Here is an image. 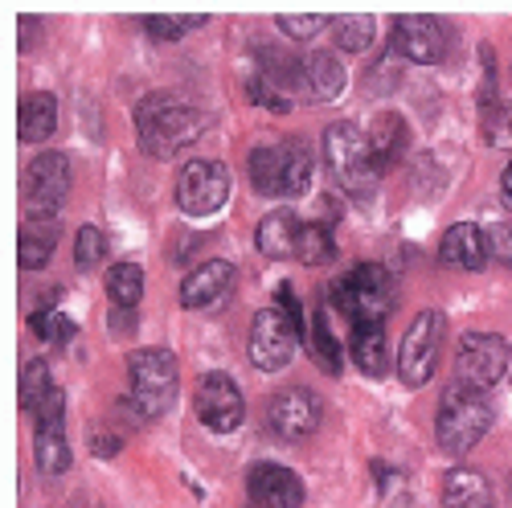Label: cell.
Listing matches in <instances>:
<instances>
[{
	"label": "cell",
	"mask_w": 512,
	"mask_h": 508,
	"mask_svg": "<svg viewBox=\"0 0 512 508\" xmlns=\"http://www.w3.org/2000/svg\"><path fill=\"white\" fill-rule=\"evenodd\" d=\"M136 132L148 156H177L205 132L201 107L181 91H152L136 107Z\"/></svg>",
	"instance_id": "cell-1"
},
{
	"label": "cell",
	"mask_w": 512,
	"mask_h": 508,
	"mask_svg": "<svg viewBox=\"0 0 512 508\" xmlns=\"http://www.w3.org/2000/svg\"><path fill=\"white\" fill-rule=\"evenodd\" d=\"M324 164L332 181L345 189L349 197H369L381 181V160L369 144V136L361 132L357 123H332L324 127Z\"/></svg>",
	"instance_id": "cell-2"
},
{
	"label": "cell",
	"mask_w": 512,
	"mask_h": 508,
	"mask_svg": "<svg viewBox=\"0 0 512 508\" xmlns=\"http://www.w3.org/2000/svg\"><path fill=\"white\" fill-rule=\"evenodd\" d=\"M492 427V402L484 390H472L463 381H451L439 398V414H435V431H439V443L443 451L451 455H463L472 451Z\"/></svg>",
	"instance_id": "cell-3"
},
{
	"label": "cell",
	"mask_w": 512,
	"mask_h": 508,
	"mask_svg": "<svg viewBox=\"0 0 512 508\" xmlns=\"http://www.w3.org/2000/svg\"><path fill=\"white\" fill-rule=\"evenodd\" d=\"M250 185L263 197H300L312 185V152L304 140H275L250 152Z\"/></svg>",
	"instance_id": "cell-4"
},
{
	"label": "cell",
	"mask_w": 512,
	"mask_h": 508,
	"mask_svg": "<svg viewBox=\"0 0 512 508\" xmlns=\"http://www.w3.org/2000/svg\"><path fill=\"white\" fill-rule=\"evenodd\" d=\"M328 295H332L336 312L353 320V328L357 324H381L386 312L394 308V275L377 263H361L349 275H340L328 287Z\"/></svg>",
	"instance_id": "cell-5"
},
{
	"label": "cell",
	"mask_w": 512,
	"mask_h": 508,
	"mask_svg": "<svg viewBox=\"0 0 512 508\" xmlns=\"http://www.w3.org/2000/svg\"><path fill=\"white\" fill-rule=\"evenodd\" d=\"M127 377H132V402L144 418H160L177 398V357L168 349H136L127 353Z\"/></svg>",
	"instance_id": "cell-6"
},
{
	"label": "cell",
	"mask_w": 512,
	"mask_h": 508,
	"mask_svg": "<svg viewBox=\"0 0 512 508\" xmlns=\"http://www.w3.org/2000/svg\"><path fill=\"white\" fill-rule=\"evenodd\" d=\"M70 181L74 168L70 156L62 152H41L21 177V197H25V214L37 222H54V214L62 209V201L70 197Z\"/></svg>",
	"instance_id": "cell-7"
},
{
	"label": "cell",
	"mask_w": 512,
	"mask_h": 508,
	"mask_svg": "<svg viewBox=\"0 0 512 508\" xmlns=\"http://www.w3.org/2000/svg\"><path fill=\"white\" fill-rule=\"evenodd\" d=\"M443 332H447V316L439 308H422L406 336H402V349H398V377H402V386L418 390L431 381L435 373V361H439V341H443Z\"/></svg>",
	"instance_id": "cell-8"
},
{
	"label": "cell",
	"mask_w": 512,
	"mask_h": 508,
	"mask_svg": "<svg viewBox=\"0 0 512 508\" xmlns=\"http://www.w3.org/2000/svg\"><path fill=\"white\" fill-rule=\"evenodd\" d=\"M230 197V168L222 160H189L177 177V209L185 218H213Z\"/></svg>",
	"instance_id": "cell-9"
},
{
	"label": "cell",
	"mask_w": 512,
	"mask_h": 508,
	"mask_svg": "<svg viewBox=\"0 0 512 508\" xmlns=\"http://www.w3.org/2000/svg\"><path fill=\"white\" fill-rule=\"evenodd\" d=\"M512 361V345L496 332H467L455 353V373L463 386L472 390H492L500 386V377L508 373Z\"/></svg>",
	"instance_id": "cell-10"
},
{
	"label": "cell",
	"mask_w": 512,
	"mask_h": 508,
	"mask_svg": "<svg viewBox=\"0 0 512 508\" xmlns=\"http://www.w3.org/2000/svg\"><path fill=\"white\" fill-rule=\"evenodd\" d=\"M320 418H324V402L316 390L308 386H287L271 398L267 406V427L275 431V439L283 443H300L308 435H316L320 427Z\"/></svg>",
	"instance_id": "cell-11"
},
{
	"label": "cell",
	"mask_w": 512,
	"mask_h": 508,
	"mask_svg": "<svg viewBox=\"0 0 512 508\" xmlns=\"http://www.w3.org/2000/svg\"><path fill=\"white\" fill-rule=\"evenodd\" d=\"M295 341H300L295 324L283 316L279 304H271V308H263L259 316H254V324H250V361L259 365L263 373H275V369H283L295 357Z\"/></svg>",
	"instance_id": "cell-12"
},
{
	"label": "cell",
	"mask_w": 512,
	"mask_h": 508,
	"mask_svg": "<svg viewBox=\"0 0 512 508\" xmlns=\"http://www.w3.org/2000/svg\"><path fill=\"white\" fill-rule=\"evenodd\" d=\"M390 41H394L398 58L431 66V62H443V54H447V25L439 17H426V13H406L394 21Z\"/></svg>",
	"instance_id": "cell-13"
},
{
	"label": "cell",
	"mask_w": 512,
	"mask_h": 508,
	"mask_svg": "<svg viewBox=\"0 0 512 508\" xmlns=\"http://www.w3.org/2000/svg\"><path fill=\"white\" fill-rule=\"evenodd\" d=\"M197 418L205 422L209 431L230 435L238 422L246 418V402L242 390L234 386L230 373H205L201 386H197Z\"/></svg>",
	"instance_id": "cell-14"
},
{
	"label": "cell",
	"mask_w": 512,
	"mask_h": 508,
	"mask_svg": "<svg viewBox=\"0 0 512 508\" xmlns=\"http://www.w3.org/2000/svg\"><path fill=\"white\" fill-rule=\"evenodd\" d=\"M234 283H238V267L226 263V259H209L201 267H193L181 283V304L193 308V312H218L230 304L234 295Z\"/></svg>",
	"instance_id": "cell-15"
},
{
	"label": "cell",
	"mask_w": 512,
	"mask_h": 508,
	"mask_svg": "<svg viewBox=\"0 0 512 508\" xmlns=\"http://www.w3.org/2000/svg\"><path fill=\"white\" fill-rule=\"evenodd\" d=\"M37 468L46 476H62L70 468V443H66V398L54 390V398L37 414V439H33Z\"/></svg>",
	"instance_id": "cell-16"
},
{
	"label": "cell",
	"mask_w": 512,
	"mask_h": 508,
	"mask_svg": "<svg viewBox=\"0 0 512 508\" xmlns=\"http://www.w3.org/2000/svg\"><path fill=\"white\" fill-rule=\"evenodd\" d=\"M246 492L254 504L263 508H295L304 504V480L279 468V463H254L250 476H246Z\"/></svg>",
	"instance_id": "cell-17"
},
{
	"label": "cell",
	"mask_w": 512,
	"mask_h": 508,
	"mask_svg": "<svg viewBox=\"0 0 512 508\" xmlns=\"http://www.w3.org/2000/svg\"><path fill=\"white\" fill-rule=\"evenodd\" d=\"M488 234L476 226V222H455L443 242H439V259L455 271H480L488 263Z\"/></svg>",
	"instance_id": "cell-18"
},
{
	"label": "cell",
	"mask_w": 512,
	"mask_h": 508,
	"mask_svg": "<svg viewBox=\"0 0 512 508\" xmlns=\"http://www.w3.org/2000/svg\"><path fill=\"white\" fill-rule=\"evenodd\" d=\"M58 127V99L50 91H33L21 99L17 111V136L21 144H46Z\"/></svg>",
	"instance_id": "cell-19"
},
{
	"label": "cell",
	"mask_w": 512,
	"mask_h": 508,
	"mask_svg": "<svg viewBox=\"0 0 512 508\" xmlns=\"http://www.w3.org/2000/svg\"><path fill=\"white\" fill-rule=\"evenodd\" d=\"M254 242H259V250L267 254V259H295L300 222H295L287 209H275V214H267V218L259 222V230H254Z\"/></svg>",
	"instance_id": "cell-20"
},
{
	"label": "cell",
	"mask_w": 512,
	"mask_h": 508,
	"mask_svg": "<svg viewBox=\"0 0 512 508\" xmlns=\"http://www.w3.org/2000/svg\"><path fill=\"white\" fill-rule=\"evenodd\" d=\"M443 508H496L492 484L472 468H459L443 484Z\"/></svg>",
	"instance_id": "cell-21"
},
{
	"label": "cell",
	"mask_w": 512,
	"mask_h": 508,
	"mask_svg": "<svg viewBox=\"0 0 512 508\" xmlns=\"http://www.w3.org/2000/svg\"><path fill=\"white\" fill-rule=\"evenodd\" d=\"M304 74H308V95L316 103H332V99L345 95V66H340L336 54H328V50L308 54Z\"/></svg>",
	"instance_id": "cell-22"
},
{
	"label": "cell",
	"mask_w": 512,
	"mask_h": 508,
	"mask_svg": "<svg viewBox=\"0 0 512 508\" xmlns=\"http://www.w3.org/2000/svg\"><path fill=\"white\" fill-rule=\"evenodd\" d=\"M349 349H353V361H357V369H361L365 377H381V373L390 369L386 328H381V324H357Z\"/></svg>",
	"instance_id": "cell-23"
},
{
	"label": "cell",
	"mask_w": 512,
	"mask_h": 508,
	"mask_svg": "<svg viewBox=\"0 0 512 508\" xmlns=\"http://www.w3.org/2000/svg\"><path fill=\"white\" fill-rule=\"evenodd\" d=\"M54 242H58V230L54 222H37L29 218L21 226V242H17V259H21V271H41L50 259H54Z\"/></svg>",
	"instance_id": "cell-24"
},
{
	"label": "cell",
	"mask_w": 512,
	"mask_h": 508,
	"mask_svg": "<svg viewBox=\"0 0 512 508\" xmlns=\"http://www.w3.org/2000/svg\"><path fill=\"white\" fill-rule=\"evenodd\" d=\"M369 144H373L381 168H390L394 160H402V152H406V144H410L406 119H402V115H381V119L369 127Z\"/></svg>",
	"instance_id": "cell-25"
},
{
	"label": "cell",
	"mask_w": 512,
	"mask_h": 508,
	"mask_svg": "<svg viewBox=\"0 0 512 508\" xmlns=\"http://www.w3.org/2000/svg\"><path fill=\"white\" fill-rule=\"evenodd\" d=\"M107 295L115 300V308L132 312L140 304V295H144V271L136 263H115L107 271Z\"/></svg>",
	"instance_id": "cell-26"
},
{
	"label": "cell",
	"mask_w": 512,
	"mask_h": 508,
	"mask_svg": "<svg viewBox=\"0 0 512 508\" xmlns=\"http://www.w3.org/2000/svg\"><path fill=\"white\" fill-rule=\"evenodd\" d=\"M295 259L308 263V267H324L336 259V242H332V230L320 226V222H304L300 226V242H295Z\"/></svg>",
	"instance_id": "cell-27"
},
{
	"label": "cell",
	"mask_w": 512,
	"mask_h": 508,
	"mask_svg": "<svg viewBox=\"0 0 512 508\" xmlns=\"http://www.w3.org/2000/svg\"><path fill=\"white\" fill-rule=\"evenodd\" d=\"M308 349H312V357H316V365L324 373H332V377L340 373V341L332 336V320H328L324 308L312 316V341H308Z\"/></svg>",
	"instance_id": "cell-28"
},
{
	"label": "cell",
	"mask_w": 512,
	"mask_h": 508,
	"mask_svg": "<svg viewBox=\"0 0 512 508\" xmlns=\"http://www.w3.org/2000/svg\"><path fill=\"white\" fill-rule=\"evenodd\" d=\"M332 37H336L340 50L361 54V50L373 46V17L369 13H345V17H336L332 21Z\"/></svg>",
	"instance_id": "cell-29"
},
{
	"label": "cell",
	"mask_w": 512,
	"mask_h": 508,
	"mask_svg": "<svg viewBox=\"0 0 512 508\" xmlns=\"http://www.w3.org/2000/svg\"><path fill=\"white\" fill-rule=\"evenodd\" d=\"M54 398V386H50V365L46 361H29L25 373H21V410L29 414H41V406H46Z\"/></svg>",
	"instance_id": "cell-30"
},
{
	"label": "cell",
	"mask_w": 512,
	"mask_h": 508,
	"mask_svg": "<svg viewBox=\"0 0 512 508\" xmlns=\"http://www.w3.org/2000/svg\"><path fill=\"white\" fill-rule=\"evenodd\" d=\"M29 328L41 336V341H50V345H66V341H74V336H78V324H74L70 316L54 312V308L33 312V316H29Z\"/></svg>",
	"instance_id": "cell-31"
},
{
	"label": "cell",
	"mask_w": 512,
	"mask_h": 508,
	"mask_svg": "<svg viewBox=\"0 0 512 508\" xmlns=\"http://www.w3.org/2000/svg\"><path fill=\"white\" fill-rule=\"evenodd\" d=\"M484 136L496 148H512V103H492L484 111Z\"/></svg>",
	"instance_id": "cell-32"
},
{
	"label": "cell",
	"mask_w": 512,
	"mask_h": 508,
	"mask_svg": "<svg viewBox=\"0 0 512 508\" xmlns=\"http://www.w3.org/2000/svg\"><path fill=\"white\" fill-rule=\"evenodd\" d=\"M103 254H107V238H103V230L82 226L78 238H74V263H78V267H99V263H103Z\"/></svg>",
	"instance_id": "cell-33"
},
{
	"label": "cell",
	"mask_w": 512,
	"mask_h": 508,
	"mask_svg": "<svg viewBox=\"0 0 512 508\" xmlns=\"http://www.w3.org/2000/svg\"><path fill=\"white\" fill-rule=\"evenodd\" d=\"M332 21L324 17V13H283L279 17V29L291 37V41H308V37H316L320 29H328Z\"/></svg>",
	"instance_id": "cell-34"
},
{
	"label": "cell",
	"mask_w": 512,
	"mask_h": 508,
	"mask_svg": "<svg viewBox=\"0 0 512 508\" xmlns=\"http://www.w3.org/2000/svg\"><path fill=\"white\" fill-rule=\"evenodd\" d=\"M197 25H205V17H144V29L156 41H177L185 29H197Z\"/></svg>",
	"instance_id": "cell-35"
},
{
	"label": "cell",
	"mask_w": 512,
	"mask_h": 508,
	"mask_svg": "<svg viewBox=\"0 0 512 508\" xmlns=\"http://www.w3.org/2000/svg\"><path fill=\"white\" fill-rule=\"evenodd\" d=\"M250 99L259 103V107H271V111H279V115H283V111H291V103H295L291 95H283V91L275 87V82H267L263 74H254V78H250Z\"/></svg>",
	"instance_id": "cell-36"
},
{
	"label": "cell",
	"mask_w": 512,
	"mask_h": 508,
	"mask_svg": "<svg viewBox=\"0 0 512 508\" xmlns=\"http://www.w3.org/2000/svg\"><path fill=\"white\" fill-rule=\"evenodd\" d=\"M488 250L504 267H512V222H500V226L488 230Z\"/></svg>",
	"instance_id": "cell-37"
},
{
	"label": "cell",
	"mask_w": 512,
	"mask_h": 508,
	"mask_svg": "<svg viewBox=\"0 0 512 508\" xmlns=\"http://www.w3.org/2000/svg\"><path fill=\"white\" fill-rule=\"evenodd\" d=\"M279 308H283V316H287V320L295 324V332H300V336L308 332V320H304V308H300V300H295V291H291L287 283L279 287Z\"/></svg>",
	"instance_id": "cell-38"
},
{
	"label": "cell",
	"mask_w": 512,
	"mask_h": 508,
	"mask_svg": "<svg viewBox=\"0 0 512 508\" xmlns=\"http://www.w3.org/2000/svg\"><path fill=\"white\" fill-rule=\"evenodd\" d=\"M37 33H41V21L37 17H21V50L25 54L37 46Z\"/></svg>",
	"instance_id": "cell-39"
},
{
	"label": "cell",
	"mask_w": 512,
	"mask_h": 508,
	"mask_svg": "<svg viewBox=\"0 0 512 508\" xmlns=\"http://www.w3.org/2000/svg\"><path fill=\"white\" fill-rule=\"evenodd\" d=\"M91 451H95L99 459H103V455L111 459V455H119V439H115V435H95V443H91Z\"/></svg>",
	"instance_id": "cell-40"
},
{
	"label": "cell",
	"mask_w": 512,
	"mask_h": 508,
	"mask_svg": "<svg viewBox=\"0 0 512 508\" xmlns=\"http://www.w3.org/2000/svg\"><path fill=\"white\" fill-rule=\"evenodd\" d=\"M500 197H504V205L512 209V164L504 168V177H500Z\"/></svg>",
	"instance_id": "cell-41"
},
{
	"label": "cell",
	"mask_w": 512,
	"mask_h": 508,
	"mask_svg": "<svg viewBox=\"0 0 512 508\" xmlns=\"http://www.w3.org/2000/svg\"><path fill=\"white\" fill-rule=\"evenodd\" d=\"M246 508H263V504H254V500H250V504H246Z\"/></svg>",
	"instance_id": "cell-42"
}]
</instances>
